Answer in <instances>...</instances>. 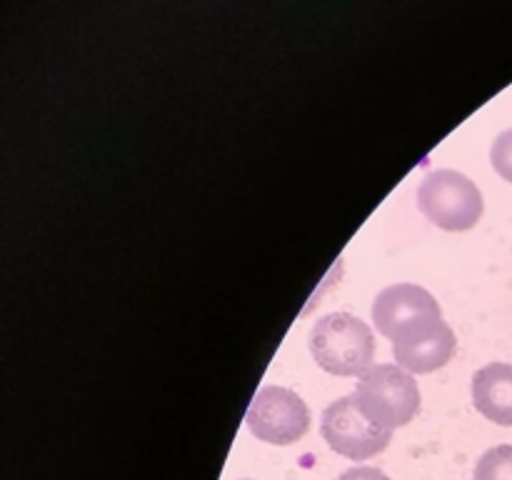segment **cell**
I'll list each match as a JSON object with an SVG mask.
<instances>
[{"instance_id":"obj_4","label":"cell","mask_w":512,"mask_h":480,"mask_svg":"<svg viewBox=\"0 0 512 480\" xmlns=\"http://www.w3.org/2000/svg\"><path fill=\"white\" fill-rule=\"evenodd\" d=\"M250 433L263 443L290 445L310 428V410L298 393L280 385H265L255 393L245 413Z\"/></svg>"},{"instance_id":"obj_8","label":"cell","mask_w":512,"mask_h":480,"mask_svg":"<svg viewBox=\"0 0 512 480\" xmlns=\"http://www.w3.org/2000/svg\"><path fill=\"white\" fill-rule=\"evenodd\" d=\"M473 403L488 420L512 428V365L490 363L475 370Z\"/></svg>"},{"instance_id":"obj_7","label":"cell","mask_w":512,"mask_h":480,"mask_svg":"<svg viewBox=\"0 0 512 480\" xmlns=\"http://www.w3.org/2000/svg\"><path fill=\"white\" fill-rule=\"evenodd\" d=\"M443 315L433 295L415 283H398L380 290L373 303V323L380 335L393 340L400 330L413 325L415 320Z\"/></svg>"},{"instance_id":"obj_1","label":"cell","mask_w":512,"mask_h":480,"mask_svg":"<svg viewBox=\"0 0 512 480\" xmlns=\"http://www.w3.org/2000/svg\"><path fill=\"white\" fill-rule=\"evenodd\" d=\"M353 403L368 423L393 433L418 415L420 390L408 370L398 365H373L360 375Z\"/></svg>"},{"instance_id":"obj_5","label":"cell","mask_w":512,"mask_h":480,"mask_svg":"<svg viewBox=\"0 0 512 480\" xmlns=\"http://www.w3.org/2000/svg\"><path fill=\"white\" fill-rule=\"evenodd\" d=\"M320 433H323L325 443L335 453L345 455L350 460L375 458V455L388 448L390 438H393V433L375 428L373 423H368L360 415V410L353 403V395L338 398L325 408Z\"/></svg>"},{"instance_id":"obj_2","label":"cell","mask_w":512,"mask_h":480,"mask_svg":"<svg viewBox=\"0 0 512 480\" xmlns=\"http://www.w3.org/2000/svg\"><path fill=\"white\" fill-rule=\"evenodd\" d=\"M310 353L328 373L365 375L375 358L373 330L350 313L323 315L310 330Z\"/></svg>"},{"instance_id":"obj_11","label":"cell","mask_w":512,"mask_h":480,"mask_svg":"<svg viewBox=\"0 0 512 480\" xmlns=\"http://www.w3.org/2000/svg\"><path fill=\"white\" fill-rule=\"evenodd\" d=\"M335 480H390V478L380 468H373V465H358V468L345 470V473Z\"/></svg>"},{"instance_id":"obj_10","label":"cell","mask_w":512,"mask_h":480,"mask_svg":"<svg viewBox=\"0 0 512 480\" xmlns=\"http://www.w3.org/2000/svg\"><path fill=\"white\" fill-rule=\"evenodd\" d=\"M490 160H493L495 173L512 183V128L495 138L493 150H490Z\"/></svg>"},{"instance_id":"obj_6","label":"cell","mask_w":512,"mask_h":480,"mask_svg":"<svg viewBox=\"0 0 512 480\" xmlns=\"http://www.w3.org/2000/svg\"><path fill=\"white\" fill-rule=\"evenodd\" d=\"M458 340L443 315L415 320L393 338V355L398 368L408 373H433L450 363Z\"/></svg>"},{"instance_id":"obj_9","label":"cell","mask_w":512,"mask_h":480,"mask_svg":"<svg viewBox=\"0 0 512 480\" xmlns=\"http://www.w3.org/2000/svg\"><path fill=\"white\" fill-rule=\"evenodd\" d=\"M475 480H512V445H495L480 455Z\"/></svg>"},{"instance_id":"obj_3","label":"cell","mask_w":512,"mask_h":480,"mask_svg":"<svg viewBox=\"0 0 512 480\" xmlns=\"http://www.w3.org/2000/svg\"><path fill=\"white\" fill-rule=\"evenodd\" d=\"M418 208L425 218L450 233L475 228L483 218V193L458 170H433L418 188Z\"/></svg>"}]
</instances>
